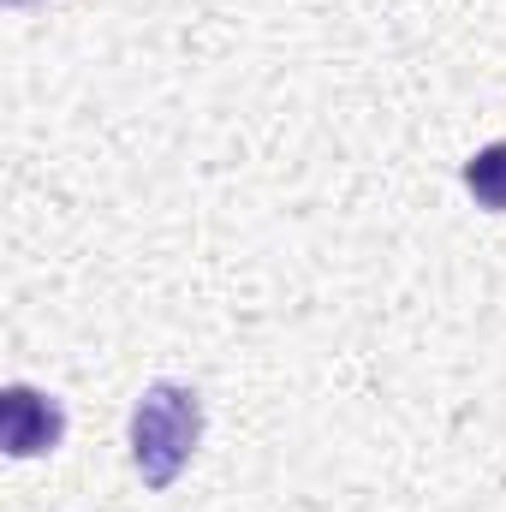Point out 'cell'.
<instances>
[{
	"mask_svg": "<svg viewBox=\"0 0 506 512\" xmlns=\"http://www.w3.org/2000/svg\"><path fill=\"white\" fill-rule=\"evenodd\" d=\"M131 471L143 477L149 495L173 489L191 465V453L203 447V393L191 382H155L143 387V399L131 405Z\"/></svg>",
	"mask_w": 506,
	"mask_h": 512,
	"instance_id": "obj_1",
	"label": "cell"
},
{
	"mask_svg": "<svg viewBox=\"0 0 506 512\" xmlns=\"http://www.w3.org/2000/svg\"><path fill=\"white\" fill-rule=\"evenodd\" d=\"M66 441V405L30 382L0 387V447L12 459H42Z\"/></svg>",
	"mask_w": 506,
	"mask_h": 512,
	"instance_id": "obj_2",
	"label": "cell"
},
{
	"mask_svg": "<svg viewBox=\"0 0 506 512\" xmlns=\"http://www.w3.org/2000/svg\"><path fill=\"white\" fill-rule=\"evenodd\" d=\"M459 179H465V191L477 197V209L506 215V143H483V149L459 167Z\"/></svg>",
	"mask_w": 506,
	"mask_h": 512,
	"instance_id": "obj_3",
	"label": "cell"
},
{
	"mask_svg": "<svg viewBox=\"0 0 506 512\" xmlns=\"http://www.w3.org/2000/svg\"><path fill=\"white\" fill-rule=\"evenodd\" d=\"M6 6H30V0H6Z\"/></svg>",
	"mask_w": 506,
	"mask_h": 512,
	"instance_id": "obj_4",
	"label": "cell"
}]
</instances>
